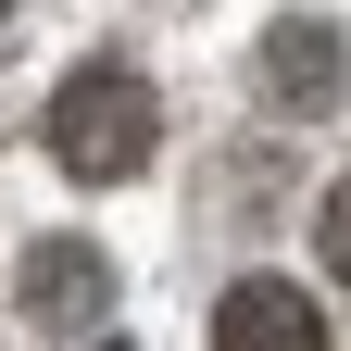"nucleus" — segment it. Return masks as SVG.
<instances>
[{
    "label": "nucleus",
    "instance_id": "1",
    "mask_svg": "<svg viewBox=\"0 0 351 351\" xmlns=\"http://www.w3.org/2000/svg\"><path fill=\"white\" fill-rule=\"evenodd\" d=\"M163 138V101H151V75L138 63H75L63 75V101H51V163L88 176V189H113V176H138Z\"/></svg>",
    "mask_w": 351,
    "mask_h": 351
},
{
    "label": "nucleus",
    "instance_id": "2",
    "mask_svg": "<svg viewBox=\"0 0 351 351\" xmlns=\"http://www.w3.org/2000/svg\"><path fill=\"white\" fill-rule=\"evenodd\" d=\"M213 351H326L314 289H289V276H239L226 301H213Z\"/></svg>",
    "mask_w": 351,
    "mask_h": 351
},
{
    "label": "nucleus",
    "instance_id": "3",
    "mask_svg": "<svg viewBox=\"0 0 351 351\" xmlns=\"http://www.w3.org/2000/svg\"><path fill=\"white\" fill-rule=\"evenodd\" d=\"M326 75H339V38L326 25H276L263 38V88H276V101H326Z\"/></svg>",
    "mask_w": 351,
    "mask_h": 351
},
{
    "label": "nucleus",
    "instance_id": "4",
    "mask_svg": "<svg viewBox=\"0 0 351 351\" xmlns=\"http://www.w3.org/2000/svg\"><path fill=\"white\" fill-rule=\"evenodd\" d=\"M25 301H38L51 326L101 314V251H38V263H25Z\"/></svg>",
    "mask_w": 351,
    "mask_h": 351
},
{
    "label": "nucleus",
    "instance_id": "5",
    "mask_svg": "<svg viewBox=\"0 0 351 351\" xmlns=\"http://www.w3.org/2000/svg\"><path fill=\"white\" fill-rule=\"evenodd\" d=\"M314 239H326V276L351 289V176H339V189H326V226H314Z\"/></svg>",
    "mask_w": 351,
    "mask_h": 351
},
{
    "label": "nucleus",
    "instance_id": "6",
    "mask_svg": "<svg viewBox=\"0 0 351 351\" xmlns=\"http://www.w3.org/2000/svg\"><path fill=\"white\" fill-rule=\"evenodd\" d=\"M0 13H13V0H0Z\"/></svg>",
    "mask_w": 351,
    "mask_h": 351
}]
</instances>
